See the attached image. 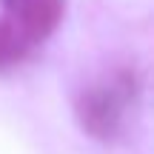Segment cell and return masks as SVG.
Here are the masks:
<instances>
[{
  "label": "cell",
  "mask_w": 154,
  "mask_h": 154,
  "mask_svg": "<svg viewBox=\"0 0 154 154\" xmlns=\"http://www.w3.org/2000/svg\"><path fill=\"white\" fill-rule=\"evenodd\" d=\"M134 91H137V83H134V74L128 72H120L109 80L86 86L77 94V103H74V117L80 128L100 143L114 140L123 128L126 106L131 103Z\"/></svg>",
  "instance_id": "1"
},
{
  "label": "cell",
  "mask_w": 154,
  "mask_h": 154,
  "mask_svg": "<svg viewBox=\"0 0 154 154\" xmlns=\"http://www.w3.org/2000/svg\"><path fill=\"white\" fill-rule=\"evenodd\" d=\"M63 11L66 0H17L14 6L17 26L29 43H43L46 37H51L63 20Z\"/></svg>",
  "instance_id": "2"
},
{
  "label": "cell",
  "mask_w": 154,
  "mask_h": 154,
  "mask_svg": "<svg viewBox=\"0 0 154 154\" xmlns=\"http://www.w3.org/2000/svg\"><path fill=\"white\" fill-rule=\"evenodd\" d=\"M26 46H29V40L20 32V26L9 17H0V69H9L17 60H23Z\"/></svg>",
  "instance_id": "3"
},
{
  "label": "cell",
  "mask_w": 154,
  "mask_h": 154,
  "mask_svg": "<svg viewBox=\"0 0 154 154\" xmlns=\"http://www.w3.org/2000/svg\"><path fill=\"white\" fill-rule=\"evenodd\" d=\"M3 6H6V9H9V11H14V6H17V0H3Z\"/></svg>",
  "instance_id": "4"
}]
</instances>
